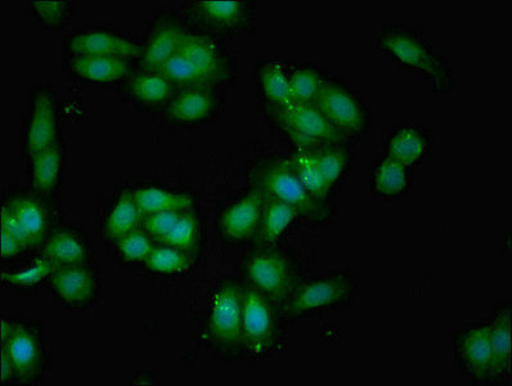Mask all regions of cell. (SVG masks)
<instances>
[{"mask_svg": "<svg viewBox=\"0 0 512 386\" xmlns=\"http://www.w3.org/2000/svg\"><path fill=\"white\" fill-rule=\"evenodd\" d=\"M371 46L399 70L429 84L431 91H451L452 61L431 44L424 31L397 22H383L372 37Z\"/></svg>", "mask_w": 512, "mask_h": 386, "instance_id": "1", "label": "cell"}, {"mask_svg": "<svg viewBox=\"0 0 512 386\" xmlns=\"http://www.w3.org/2000/svg\"><path fill=\"white\" fill-rule=\"evenodd\" d=\"M156 73L182 91L215 89L235 79L236 62L217 40L187 30L178 51Z\"/></svg>", "mask_w": 512, "mask_h": 386, "instance_id": "2", "label": "cell"}, {"mask_svg": "<svg viewBox=\"0 0 512 386\" xmlns=\"http://www.w3.org/2000/svg\"><path fill=\"white\" fill-rule=\"evenodd\" d=\"M251 186L259 188L269 199L294 206L300 219L311 226H329L336 221L338 209L330 199L313 196L295 172L289 156H268L250 170Z\"/></svg>", "mask_w": 512, "mask_h": 386, "instance_id": "3", "label": "cell"}, {"mask_svg": "<svg viewBox=\"0 0 512 386\" xmlns=\"http://www.w3.org/2000/svg\"><path fill=\"white\" fill-rule=\"evenodd\" d=\"M359 285V278L348 269L300 280L281 312L290 320H298L347 308L356 302Z\"/></svg>", "mask_w": 512, "mask_h": 386, "instance_id": "4", "label": "cell"}, {"mask_svg": "<svg viewBox=\"0 0 512 386\" xmlns=\"http://www.w3.org/2000/svg\"><path fill=\"white\" fill-rule=\"evenodd\" d=\"M186 20L196 33L209 38H241L255 28L258 3L251 0H205L184 8Z\"/></svg>", "mask_w": 512, "mask_h": 386, "instance_id": "5", "label": "cell"}, {"mask_svg": "<svg viewBox=\"0 0 512 386\" xmlns=\"http://www.w3.org/2000/svg\"><path fill=\"white\" fill-rule=\"evenodd\" d=\"M249 286L267 296L282 309L300 281L298 268L284 251L273 246H258L241 263Z\"/></svg>", "mask_w": 512, "mask_h": 386, "instance_id": "6", "label": "cell"}, {"mask_svg": "<svg viewBox=\"0 0 512 386\" xmlns=\"http://www.w3.org/2000/svg\"><path fill=\"white\" fill-rule=\"evenodd\" d=\"M314 105L349 141L370 132V106L352 85L339 76L326 75Z\"/></svg>", "mask_w": 512, "mask_h": 386, "instance_id": "7", "label": "cell"}, {"mask_svg": "<svg viewBox=\"0 0 512 386\" xmlns=\"http://www.w3.org/2000/svg\"><path fill=\"white\" fill-rule=\"evenodd\" d=\"M273 118L291 143L302 150L350 142L311 103L294 102L291 105L275 107Z\"/></svg>", "mask_w": 512, "mask_h": 386, "instance_id": "8", "label": "cell"}, {"mask_svg": "<svg viewBox=\"0 0 512 386\" xmlns=\"http://www.w3.org/2000/svg\"><path fill=\"white\" fill-rule=\"evenodd\" d=\"M281 309L254 287L244 286L242 299V335L244 348L254 356L275 349L281 338Z\"/></svg>", "mask_w": 512, "mask_h": 386, "instance_id": "9", "label": "cell"}, {"mask_svg": "<svg viewBox=\"0 0 512 386\" xmlns=\"http://www.w3.org/2000/svg\"><path fill=\"white\" fill-rule=\"evenodd\" d=\"M242 299L244 286L237 281H224L211 302L208 331L220 350L237 353L244 348L242 335Z\"/></svg>", "mask_w": 512, "mask_h": 386, "instance_id": "10", "label": "cell"}, {"mask_svg": "<svg viewBox=\"0 0 512 386\" xmlns=\"http://www.w3.org/2000/svg\"><path fill=\"white\" fill-rule=\"evenodd\" d=\"M453 359L474 383L488 384L492 365L491 322L467 323L453 340Z\"/></svg>", "mask_w": 512, "mask_h": 386, "instance_id": "11", "label": "cell"}, {"mask_svg": "<svg viewBox=\"0 0 512 386\" xmlns=\"http://www.w3.org/2000/svg\"><path fill=\"white\" fill-rule=\"evenodd\" d=\"M434 141L433 130L425 125L398 124L386 134L383 154L413 169L428 159L433 152Z\"/></svg>", "mask_w": 512, "mask_h": 386, "instance_id": "12", "label": "cell"}, {"mask_svg": "<svg viewBox=\"0 0 512 386\" xmlns=\"http://www.w3.org/2000/svg\"><path fill=\"white\" fill-rule=\"evenodd\" d=\"M66 51L71 57L106 56L125 60L141 58L142 46L116 31L97 29L80 31L67 39Z\"/></svg>", "mask_w": 512, "mask_h": 386, "instance_id": "13", "label": "cell"}, {"mask_svg": "<svg viewBox=\"0 0 512 386\" xmlns=\"http://www.w3.org/2000/svg\"><path fill=\"white\" fill-rule=\"evenodd\" d=\"M264 200L263 192L251 186L244 197L224 209L219 218V230L224 239L231 242L254 240Z\"/></svg>", "mask_w": 512, "mask_h": 386, "instance_id": "14", "label": "cell"}, {"mask_svg": "<svg viewBox=\"0 0 512 386\" xmlns=\"http://www.w3.org/2000/svg\"><path fill=\"white\" fill-rule=\"evenodd\" d=\"M186 33L187 30L184 29L182 22L175 17L166 13L157 17L145 46L142 47V56L139 58L142 69L156 73L178 51Z\"/></svg>", "mask_w": 512, "mask_h": 386, "instance_id": "15", "label": "cell"}, {"mask_svg": "<svg viewBox=\"0 0 512 386\" xmlns=\"http://www.w3.org/2000/svg\"><path fill=\"white\" fill-rule=\"evenodd\" d=\"M57 143V118L55 100L52 94L42 89L35 94L28 124H26L24 145L26 155L33 159L39 152Z\"/></svg>", "mask_w": 512, "mask_h": 386, "instance_id": "16", "label": "cell"}, {"mask_svg": "<svg viewBox=\"0 0 512 386\" xmlns=\"http://www.w3.org/2000/svg\"><path fill=\"white\" fill-rule=\"evenodd\" d=\"M15 367L16 380L29 383L42 367V344L39 335L29 326L15 322L10 338L2 344Z\"/></svg>", "mask_w": 512, "mask_h": 386, "instance_id": "17", "label": "cell"}, {"mask_svg": "<svg viewBox=\"0 0 512 386\" xmlns=\"http://www.w3.org/2000/svg\"><path fill=\"white\" fill-rule=\"evenodd\" d=\"M511 317L510 302L494 305L491 322L492 365L488 384L505 383L511 377Z\"/></svg>", "mask_w": 512, "mask_h": 386, "instance_id": "18", "label": "cell"}, {"mask_svg": "<svg viewBox=\"0 0 512 386\" xmlns=\"http://www.w3.org/2000/svg\"><path fill=\"white\" fill-rule=\"evenodd\" d=\"M412 169L381 154L372 164L371 190L384 200H399L412 190Z\"/></svg>", "mask_w": 512, "mask_h": 386, "instance_id": "19", "label": "cell"}, {"mask_svg": "<svg viewBox=\"0 0 512 386\" xmlns=\"http://www.w3.org/2000/svg\"><path fill=\"white\" fill-rule=\"evenodd\" d=\"M49 282L58 298L69 304L91 302L97 290L96 276L84 266L61 267Z\"/></svg>", "mask_w": 512, "mask_h": 386, "instance_id": "20", "label": "cell"}, {"mask_svg": "<svg viewBox=\"0 0 512 386\" xmlns=\"http://www.w3.org/2000/svg\"><path fill=\"white\" fill-rule=\"evenodd\" d=\"M217 107L215 89H184L170 100L168 115L178 123H199L213 115Z\"/></svg>", "mask_w": 512, "mask_h": 386, "instance_id": "21", "label": "cell"}, {"mask_svg": "<svg viewBox=\"0 0 512 386\" xmlns=\"http://www.w3.org/2000/svg\"><path fill=\"white\" fill-rule=\"evenodd\" d=\"M70 69L80 78L96 83H115L127 78L130 61L119 57L78 56L70 58Z\"/></svg>", "mask_w": 512, "mask_h": 386, "instance_id": "22", "label": "cell"}, {"mask_svg": "<svg viewBox=\"0 0 512 386\" xmlns=\"http://www.w3.org/2000/svg\"><path fill=\"white\" fill-rule=\"evenodd\" d=\"M296 219H300V215L294 206L266 197L254 241L258 246L275 245Z\"/></svg>", "mask_w": 512, "mask_h": 386, "instance_id": "23", "label": "cell"}, {"mask_svg": "<svg viewBox=\"0 0 512 386\" xmlns=\"http://www.w3.org/2000/svg\"><path fill=\"white\" fill-rule=\"evenodd\" d=\"M42 255L60 267L84 266L88 260V249L74 232L60 230L53 232L46 241Z\"/></svg>", "mask_w": 512, "mask_h": 386, "instance_id": "24", "label": "cell"}, {"mask_svg": "<svg viewBox=\"0 0 512 386\" xmlns=\"http://www.w3.org/2000/svg\"><path fill=\"white\" fill-rule=\"evenodd\" d=\"M31 160V177L35 191L43 196H51L60 181L62 166V148L56 143L47 150L39 152Z\"/></svg>", "mask_w": 512, "mask_h": 386, "instance_id": "25", "label": "cell"}, {"mask_svg": "<svg viewBox=\"0 0 512 386\" xmlns=\"http://www.w3.org/2000/svg\"><path fill=\"white\" fill-rule=\"evenodd\" d=\"M25 230L28 231L34 248L43 245L47 237V214L43 205L33 197H13L7 204Z\"/></svg>", "mask_w": 512, "mask_h": 386, "instance_id": "26", "label": "cell"}, {"mask_svg": "<svg viewBox=\"0 0 512 386\" xmlns=\"http://www.w3.org/2000/svg\"><path fill=\"white\" fill-rule=\"evenodd\" d=\"M133 196L142 217L168 212V210L187 212L193 204L192 197L186 193L166 191L161 188H141L133 192Z\"/></svg>", "mask_w": 512, "mask_h": 386, "instance_id": "27", "label": "cell"}, {"mask_svg": "<svg viewBox=\"0 0 512 386\" xmlns=\"http://www.w3.org/2000/svg\"><path fill=\"white\" fill-rule=\"evenodd\" d=\"M258 79L260 91L264 98L271 103L272 109L295 102L293 92H291L289 74L280 64L266 62L260 66Z\"/></svg>", "mask_w": 512, "mask_h": 386, "instance_id": "28", "label": "cell"}, {"mask_svg": "<svg viewBox=\"0 0 512 386\" xmlns=\"http://www.w3.org/2000/svg\"><path fill=\"white\" fill-rule=\"evenodd\" d=\"M142 214L132 192H124L116 201L105 224V236L111 241H118L129 232L137 230L142 224Z\"/></svg>", "mask_w": 512, "mask_h": 386, "instance_id": "29", "label": "cell"}, {"mask_svg": "<svg viewBox=\"0 0 512 386\" xmlns=\"http://www.w3.org/2000/svg\"><path fill=\"white\" fill-rule=\"evenodd\" d=\"M174 85L164 75L143 71L134 75L129 82V92L134 100L145 105H160L172 100Z\"/></svg>", "mask_w": 512, "mask_h": 386, "instance_id": "30", "label": "cell"}, {"mask_svg": "<svg viewBox=\"0 0 512 386\" xmlns=\"http://www.w3.org/2000/svg\"><path fill=\"white\" fill-rule=\"evenodd\" d=\"M316 159L318 168H320L323 178L334 190L338 184L343 181L345 174L348 173L350 164V150L348 143H340V145L323 146L311 150Z\"/></svg>", "mask_w": 512, "mask_h": 386, "instance_id": "31", "label": "cell"}, {"mask_svg": "<svg viewBox=\"0 0 512 386\" xmlns=\"http://www.w3.org/2000/svg\"><path fill=\"white\" fill-rule=\"evenodd\" d=\"M287 74L295 102L314 105L327 73L318 65L303 64L295 66Z\"/></svg>", "mask_w": 512, "mask_h": 386, "instance_id": "32", "label": "cell"}, {"mask_svg": "<svg viewBox=\"0 0 512 386\" xmlns=\"http://www.w3.org/2000/svg\"><path fill=\"white\" fill-rule=\"evenodd\" d=\"M290 157L291 161H293L295 172L298 174V177L304 184V187L307 188L313 196L329 200L332 191L330 190V187L327 186L325 178H323L321 170L318 168L312 151L295 148V151L290 155Z\"/></svg>", "mask_w": 512, "mask_h": 386, "instance_id": "33", "label": "cell"}, {"mask_svg": "<svg viewBox=\"0 0 512 386\" xmlns=\"http://www.w3.org/2000/svg\"><path fill=\"white\" fill-rule=\"evenodd\" d=\"M200 222L197 215L190 210L184 212L179 221L160 242V245L172 246V248L191 255L199 248Z\"/></svg>", "mask_w": 512, "mask_h": 386, "instance_id": "34", "label": "cell"}, {"mask_svg": "<svg viewBox=\"0 0 512 386\" xmlns=\"http://www.w3.org/2000/svg\"><path fill=\"white\" fill-rule=\"evenodd\" d=\"M146 268L161 275H178L187 272L192 266L190 255L168 245L155 246L145 260Z\"/></svg>", "mask_w": 512, "mask_h": 386, "instance_id": "35", "label": "cell"}, {"mask_svg": "<svg viewBox=\"0 0 512 386\" xmlns=\"http://www.w3.org/2000/svg\"><path fill=\"white\" fill-rule=\"evenodd\" d=\"M57 264L49 262L47 259H39L33 266L22 269V271L16 272H4L2 275V281L6 285L12 287H19V289H29L40 284L44 280H49L51 276L60 269Z\"/></svg>", "mask_w": 512, "mask_h": 386, "instance_id": "36", "label": "cell"}, {"mask_svg": "<svg viewBox=\"0 0 512 386\" xmlns=\"http://www.w3.org/2000/svg\"><path fill=\"white\" fill-rule=\"evenodd\" d=\"M73 3L66 0L58 2H31L30 11L35 20L43 28L55 30L64 26L70 20Z\"/></svg>", "mask_w": 512, "mask_h": 386, "instance_id": "37", "label": "cell"}, {"mask_svg": "<svg viewBox=\"0 0 512 386\" xmlns=\"http://www.w3.org/2000/svg\"><path fill=\"white\" fill-rule=\"evenodd\" d=\"M116 242L121 257L129 262H143L155 248V241L143 228H137Z\"/></svg>", "mask_w": 512, "mask_h": 386, "instance_id": "38", "label": "cell"}, {"mask_svg": "<svg viewBox=\"0 0 512 386\" xmlns=\"http://www.w3.org/2000/svg\"><path fill=\"white\" fill-rule=\"evenodd\" d=\"M183 213L179 210H168V212L147 215V217L142 218V228L157 244H160L164 237L172 231Z\"/></svg>", "mask_w": 512, "mask_h": 386, "instance_id": "39", "label": "cell"}, {"mask_svg": "<svg viewBox=\"0 0 512 386\" xmlns=\"http://www.w3.org/2000/svg\"><path fill=\"white\" fill-rule=\"evenodd\" d=\"M0 230L10 233L17 241H20L26 249L34 248L33 240L25 230L24 226L17 221V218L8 208L7 204L2 206V213H0Z\"/></svg>", "mask_w": 512, "mask_h": 386, "instance_id": "40", "label": "cell"}, {"mask_svg": "<svg viewBox=\"0 0 512 386\" xmlns=\"http://www.w3.org/2000/svg\"><path fill=\"white\" fill-rule=\"evenodd\" d=\"M0 249H2L3 259L16 258L17 255H20L24 253L25 250H28L24 245L21 244L20 241H17L15 237H12L10 233H7L3 230H0Z\"/></svg>", "mask_w": 512, "mask_h": 386, "instance_id": "41", "label": "cell"}, {"mask_svg": "<svg viewBox=\"0 0 512 386\" xmlns=\"http://www.w3.org/2000/svg\"><path fill=\"white\" fill-rule=\"evenodd\" d=\"M13 379H16L15 367H13V363L6 349L2 348V350H0V383L8 385L12 383Z\"/></svg>", "mask_w": 512, "mask_h": 386, "instance_id": "42", "label": "cell"}, {"mask_svg": "<svg viewBox=\"0 0 512 386\" xmlns=\"http://www.w3.org/2000/svg\"><path fill=\"white\" fill-rule=\"evenodd\" d=\"M13 326H15V322L7 320L2 321V327H0V338H2V344L6 343L7 339L10 338Z\"/></svg>", "mask_w": 512, "mask_h": 386, "instance_id": "43", "label": "cell"}]
</instances>
